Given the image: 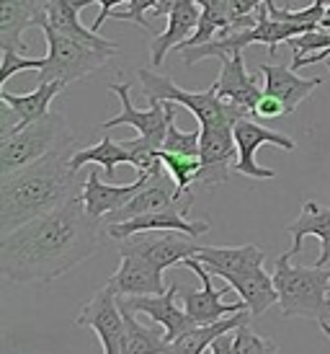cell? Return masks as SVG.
Listing matches in <instances>:
<instances>
[{
  "instance_id": "5",
  "label": "cell",
  "mask_w": 330,
  "mask_h": 354,
  "mask_svg": "<svg viewBox=\"0 0 330 354\" xmlns=\"http://www.w3.org/2000/svg\"><path fill=\"white\" fill-rule=\"evenodd\" d=\"M139 80H142V96L147 99V104L153 106V104H165V101H171V104H181L186 106L191 114L196 117L199 122V127H204V124H217V122H237V119L248 117V111L240 106H235L230 101H222L217 96V91L209 86L206 91H184L178 88L173 83V78H168V75H157L153 70H139L137 73Z\"/></svg>"
},
{
  "instance_id": "41",
  "label": "cell",
  "mask_w": 330,
  "mask_h": 354,
  "mask_svg": "<svg viewBox=\"0 0 330 354\" xmlns=\"http://www.w3.org/2000/svg\"><path fill=\"white\" fill-rule=\"evenodd\" d=\"M178 3H181V0H157V8L153 10V16H168Z\"/></svg>"
},
{
  "instance_id": "26",
  "label": "cell",
  "mask_w": 330,
  "mask_h": 354,
  "mask_svg": "<svg viewBox=\"0 0 330 354\" xmlns=\"http://www.w3.org/2000/svg\"><path fill=\"white\" fill-rule=\"evenodd\" d=\"M224 285H230L240 295L248 310L253 313V318L263 315L273 303H279V292H276V285H273V277H269V272L258 266L253 272H245V274H227L224 277Z\"/></svg>"
},
{
  "instance_id": "17",
  "label": "cell",
  "mask_w": 330,
  "mask_h": 354,
  "mask_svg": "<svg viewBox=\"0 0 330 354\" xmlns=\"http://www.w3.org/2000/svg\"><path fill=\"white\" fill-rule=\"evenodd\" d=\"M181 295L178 282L165 290L163 295H139V297H119L124 305H129L135 313H145L147 318H153L155 324H160L165 328V339L173 342L181 334L196 328V321L186 313V308L175 305V297Z\"/></svg>"
},
{
  "instance_id": "19",
  "label": "cell",
  "mask_w": 330,
  "mask_h": 354,
  "mask_svg": "<svg viewBox=\"0 0 330 354\" xmlns=\"http://www.w3.org/2000/svg\"><path fill=\"white\" fill-rule=\"evenodd\" d=\"M220 62H222V70H220L217 80L212 83L217 96L222 101L235 104V106L245 109L248 114H253L255 106H258V101L263 99V88L258 86V80L248 73V68H245L243 52H235V55L220 59Z\"/></svg>"
},
{
  "instance_id": "35",
  "label": "cell",
  "mask_w": 330,
  "mask_h": 354,
  "mask_svg": "<svg viewBox=\"0 0 330 354\" xmlns=\"http://www.w3.org/2000/svg\"><path fill=\"white\" fill-rule=\"evenodd\" d=\"M157 8V0H129L124 10H114L111 16L117 21H135L137 26H142L145 31H150V21H145L147 13H153Z\"/></svg>"
},
{
  "instance_id": "1",
  "label": "cell",
  "mask_w": 330,
  "mask_h": 354,
  "mask_svg": "<svg viewBox=\"0 0 330 354\" xmlns=\"http://www.w3.org/2000/svg\"><path fill=\"white\" fill-rule=\"evenodd\" d=\"M101 246V220L75 197L55 212L0 236V272L8 282H55Z\"/></svg>"
},
{
  "instance_id": "36",
  "label": "cell",
  "mask_w": 330,
  "mask_h": 354,
  "mask_svg": "<svg viewBox=\"0 0 330 354\" xmlns=\"http://www.w3.org/2000/svg\"><path fill=\"white\" fill-rule=\"evenodd\" d=\"M23 127H26V122L16 114V109L3 101V104H0V140L13 138V135Z\"/></svg>"
},
{
  "instance_id": "30",
  "label": "cell",
  "mask_w": 330,
  "mask_h": 354,
  "mask_svg": "<svg viewBox=\"0 0 330 354\" xmlns=\"http://www.w3.org/2000/svg\"><path fill=\"white\" fill-rule=\"evenodd\" d=\"M88 163H96L106 171V176H114V171H117L119 163H129L132 166V156H129V150L124 148V140H111L104 135L101 142L96 145H90V148H80L72 153L70 158V168L72 171H80L83 166Z\"/></svg>"
},
{
  "instance_id": "2",
  "label": "cell",
  "mask_w": 330,
  "mask_h": 354,
  "mask_svg": "<svg viewBox=\"0 0 330 354\" xmlns=\"http://www.w3.org/2000/svg\"><path fill=\"white\" fill-rule=\"evenodd\" d=\"M72 153H49L0 176V233L6 236L83 194L86 181L70 168Z\"/></svg>"
},
{
  "instance_id": "43",
  "label": "cell",
  "mask_w": 330,
  "mask_h": 354,
  "mask_svg": "<svg viewBox=\"0 0 330 354\" xmlns=\"http://www.w3.org/2000/svg\"><path fill=\"white\" fill-rule=\"evenodd\" d=\"M320 328H322V334H325V336H328V339H330V321H322Z\"/></svg>"
},
{
  "instance_id": "40",
  "label": "cell",
  "mask_w": 330,
  "mask_h": 354,
  "mask_svg": "<svg viewBox=\"0 0 330 354\" xmlns=\"http://www.w3.org/2000/svg\"><path fill=\"white\" fill-rule=\"evenodd\" d=\"M209 354H235V331L214 339V344L209 346Z\"/></svg>"
},
{
  "instance_id": "16",
  "label": "cell",
  "mask_w": 330,
  "mask_h": 354,
  "mask_svg": "<svg viewBox=\"0 0 330 354\" xmlns=\"http://www.w3.org/2000/svg\"><path fill=\"white\" fill-rule=\"evenodd\" d=\"M184 202H194V192H188V194H178L175 181L171 178V174H168V171H160V174H153V176H150L147 187L142 189L135 199H129L122 209H117L114 215H108L104 223H106V225L126 223V220H135V217L147 215V212L168 209V207L184 205Z\"/></svg>"
},
{
  "instance_id": "23",
  "label": "cell",
  "mask_w": 330,
  "mask_h": 354,
  "mask_svg": "<svg viewBox=\"0 0 330 354\" xmlns=\"http://www.w3.org/2000/svg\"><path fill=\"white\" fill-rule=\"evenodd\" d=\"M93 3H98V0H47V24L55 26L57 31H62V34L72 37V39H80L88 47L119 52V41L104 39L93 29H86L80 24L78 13L83 8H88V6H93Z\"/></svg>"
},
{
  "instance_id": "38",
  "label": "cell",
  "mask_w": 330,
  "mask_h": 354,
  "mask_svg": "<svg viewBox=\"0 0 330 354\" xmlns=\"http://www.w3.org/2000/svg\"><path fill=\"white\" fill-rule=\"evenodd\" d=\"M266 0H224V8L230 13V19H243V16H253V10H258Z\"/></svg>"
},
{
  "instance_id": "29",
  "label": "cell",
  "mask_w": 330,
  "mask_h": 354,
  "mask_svg": "<svg viewBox=\"0 0 330 354\" xmlns=\"http://www.w3.org/2000/svg\"><path fill=\"white\" fill-rule=\"evenodd\" d=\"M62 91H65V83L49 80V83H39L31 93H19V96H16V93H8V91L3 88L0 91V101L10 104V106L16 109V114L29 124V122H37V119L47 117L49 104H52L55 96H59Z\"/></svg>"
},
{
  "instance_id": "21",
  "label": "cell",
  "mask_w": 330,
  "mask_h": 354,
  "mask_svg": "<svg viewBox=\"0 0 330 354\" xmlns=\"http://www.w3.org/2000/svg\"><path fill=\"white\" fill-rule=\"evenodd\" d=\"M258 73L263 75V93L282 101L289 114H294L302 101L322 83V78H300L297 70L282 62H263L258 65Z\"/></svg>"
},
{
  "instance_id": "44",
  "label": "cell",
  "mask_w": 330,
  "mask_h": 354,
  "mask_svg": "<svg viewBox=\"0 0 330 354\" xmlns=\"http://www.w3.org/2000/svg\"><path fill=\"white\" fill-rule=\"evenodd\" d=\"M325 65H328V68H330V57H328V59H325Z\"/></svg>"
},
{
  "instance_id": "4",
  "label": "cell",
  "mask_w": 330,
  "mask_h": 354,
  "mask_svg": "<svg viewBox=\"0 0 330 354\" xmlns=\"http://www.w3.org/2000/svg\"><path fill=\"white\" fill-rule=\"evenodd\" d=\"M75 150L80 148L75 135L70 132L68 119L57 111H49L47 117L29 122L13 138L0 140V176L29 166L49 153H75Z\"/></svg>"
},
{
  "instance_id": "9",
  "label": "cell",
  "mask_w": 330,
  "mask_h": 354,
  "mask_svg": "<svg viewBox=\"0 0 330 354\" xmlns=\"http://www.w3.org/2000/svg\"><path fill=\"white\" fill-rule=\"evenodd\" d=\"M78 326H86L93 334L98 336V342L104 346V354H122L126 344V324L122 308H119L117 292L108 285H104L98 290L93 300L80 308Z\"/></svg>"
},
{
  "instance_id": "13",
  "label": "cell",
  "mask_w": 330,
  "mask_h": 354,
  "mask_svg": "<svg viewBox=\"0 0 330 354\" xmlns=\"http://www.w3.org/2000/svg\"><path fill=\"white\" fill-rule=\"evenodd\" d=\"M199 248L191 236L178 233V230H160V233H135L122 241V251H135L145 256L153 266L160 272L171 269L175 264H184L186 259L199 254Z\"/></svg>"
},
{
  "instance_id": "12",
  "label": "cell",
  "mask_w": 330,
  "mask_h": 354,
  "mask_svg": "<svg viewBox=\"0 0 330 354\" xmlns=\"http://www.w3.org/2000/svg\"><path fill=\"white\" fill-rule=\"evenodd\" d=\"M235 142H237V160H235V171L243 174L248 178H273L271 168H263L255 163V153L261 145H273V148H282L287 153L297 148V142L282 132H273V129L261 127L255 119L243 117L235 122Z\"/></svg>"
},
{
  "instance_id": "15",
  "label": "cell",
  "mask_w": 330,
  "mask_h": 354,
  "mask_svg": "<svg viewBox=\"0 0 330 354\" xmlns=\"http://www.w3.org/2000/svg\"><path fill=\"white\" fill-rule=\"evenodd\" d=\"M47 24V0H0V47L3 52H26L23 34Z\"/></svg>"
},
{
  "instance_id": "39",
  "label": "cell",
  "mask_w": 330,
  "mask_h": 354,
  "mask_svg": "<svg viewBox=\"0 0 330 354\" xmlns=\"http://www.w3.org/2000/svg\"><path fill=\"white\" fill-rule=\"evenodd\" d=\"M124 3H129V0H98V6H101V13H98L96 21L90 24V29H93L98 34V29H101V26L106 24L108 16H111V13H114V10H117L119 6H124Z\"/></svg>"
},
{
  "instance_id": "33",
  "label": "cell",
  "mask_w": 330,
  "mask_h": 354,
  "mask_svg": "<svg viewBox=\"0 0 330 354\" xmlns=\"http://www.w3.org/2000/svg\"><path fill=\"white\" fill-rule=\"evenodd\" d=\"M235 354H279V346L251 331V324H243L235 328Z\"/></svg>"
},
{
  "instance_id": "31",
  "label": "cell",
  "mask_w": 330,
  "mask_h": 354,
  "mask_svg": "<svg viewBox=\"0 0 330 354\" xmlns=\"http://www.w3.org/2000/svg\"><path fill=\"white\" fill-rule=\"evenodd\" d=\"M157 156H160L163 168L175 181L178 194H188L191 187L196 184V176H199L202 160H199V158H191V156H178V153H165V150H157Z\"/></svg>"
},
{
  "instance_id": "20",
  "label": "cell",
  "mask_w": 330,
  "mask_h": 354,
  "mask_svg": "<svg viewBox=\"0 0 330 354\" xmlns=\"http://www.w3.org/2000/svg\"><path fill=\"white\" fill-rule=\"evenodd\" d=\"M147 181H150L147 174H137V178L132 184H104L101 176H98V171H90L80 199L86 205L88 215H93L96 220L104 223L108 215H114L117 209H122L129 199H135L147 187Z\"/></svg>"
},
{
  "instance_id": "32",
  "label": "cell",
  "mask_w": 330,
  "mask_h": 354,
  "mask_svg": "<svg viewBox=\"0 0 330 354\" xmlns=\"http://www.w3.org/2000/svg\"><path fill=\"white\" fill-rule=\"evenodd\" d=\"M199 145H202V129L181 132V129L175 127V117H171V124H168V132H165V142L160 150H165V153H178V156L199 158Z\"/></svg>"
},
{
  "instance_id": "37",
  "label": "cell",
  "mask_w": 330,
  "mask_h": 354,
  "mask_svg": "<svg viewBox=\"0 0 330 354\" xmlns=\"http://www.w3.org/2000/svg\"><path fill=\"white\" fill-rule=\"evenodd\" d=\"M253 114H255L258 119H276V117L289 114V111H287V106H284L279 99H273V96H269V93H263V99L258 101V106H255Z\"/></svg>"
},
{
  "instance_id": "8",
  "label": "cell",
  "mask_w": 330,
  "mask_h": 354,
  "mask_svg": "<svg viewBox=\"0 0 330 354\" xmlns=\"http://www.w3.org/2000/svg\"><path fill=\"white\" fill-rule=\"evenodd\" d=\"M108 88H111V93H117L119 96V101H122V111H119L114 119L104 122V124H101V132H108V129H114V127H135L137 135H139L142 140H147L155 150L163 148L171 117H175L173 104H171V101H165V104H153L147 111H139V109L132 104V99H129V91H132L129 83H111Z\"/></svg>"
},
{
  "instance_id": "22",
  "label": "cell",
  "mask_w": 330,
  "mask_h": 354,
  "mask_svg": "<svg viewBox=\"0 0 330 354\" xmlns=\"http://www.w3.org/2000/svg\"><path fill=\"white\" fill-rule=\"evenodd\" d=\"M168 26L163 34H157L155 39L150 41V55H153V65H160L165 55L171 50H178L184 41L194 37L199 19H202V3L199 0H181L168 16Z\"/></svg>"
},
{
  "instance_id": "3",
  "label": "cell",
  "mask_w": 330,
  "mask_h": 354,
  "mask_svg": "<svg viewBox=\"0 0 330 354\" xmlns=\"http://www.w3.org/2000/svg\"><path fill=\"white\" fill-rule=\"evenodd\" d=\"M273 285L279 292L282 318H307L328 321L330 318V269L328 266H294L289 251L276 259Z\"/></svg>"
},
{
  "instance_id": "18",
  "label": "cell",
  "mask_w": 330,
  "mask_h": 354,
  "mask_svg": "<svg viewBox=\"0 0 330 354\" xmlns=\"http://www.w3.org/2000/svg\"><path fill=\"white\" fill-rule=\"evenodd\" d=\"M122 264L108 277L106 285L117 292V297H139V295H163L165 282L163 272L147 261L145 256L135 251H122Z\"/></svg>"
},
{
  "instance_id": "25",
  "label": "cell",
  "mask_w": 330,
  "mask_h": 354,
  "mask_svg": "<svg viewBox=\"0 0 330 354\" xmlns=\"http://www.w3.org/2000/svg\"><path fill=\"white\" fill-rule=\"evenodd\" d=\"M202 264L212 272L214 277H227V274H245L263 266V248L253 246H202L199 254L194 256Z\"/></svg>"
},
{
  "instance_id": "10",
  "label": "cell",
  "mask_w": 330,
  "mask_h": 354,
  "mask_svg": "<svg viewBox=\"0 0 330 354\" xmlns=\"http://www.w3.org/2000/svg\"><path fill=\"white\" fill-rule=\"evenodd\" d=\"M202 129V145H199V176L194 187H220L230 176V166L237 158V142H235L233 122H217L204 124Z\"/></svg>"
},
{
  "instance_id": "42",
  "label": "cell",
  "mask_w": 330,
  "mask_h": 354,
  "mask_svg": "<svg viewBox=\"0 0 330 354\" xmlns=\"http://www.w3.org/2000/svg\"><path fill=\"white\" fill-rule=\"evenodd\" d=\"M320 29L330 31V0H328V8H325V19H322V24H320Z\"/></svg>"
},
{
  "instance_id": "7",
  "label": "cell",
  "mask_w": 330,
  "mask_h": 354,
  "mask_svg": "<svg viewBox=\"0 0 330 354\" xmlns=\"http://www.w3.org/2000/svg\"><path fill=\"white\" fill-rule=\"evenodd\" d=\"M304 31L300 26H291V24H284V21H276L271 19V13L266 8V3H263L261 8H258V21L253 24L251 29H243V31H235V34H220V37H214L212 41H206V44H199V47H186V50H178L184 55L186 65H196V62H202L204 57H230L235 52H243L248 44H269V55H276V47H279V41H289L294 37H300Z\"/></svg>"
},
{
  "instance_id": "28",
  "label": "cell",
  "mask_w": 330,
  "mask_h": 354,
  "mask_svg": "<svg viewBox=\"0 0 330 354\" xmlns=\"http://www.w3.org/2000/svg\"><path fill=\"white\" fill-rule=\"evenodd\" d=\"M122 315L126 324V344L122 354H168L171 342L165 339V328L160 324L145 326L135 318V310L119 300Z\"/></svg>"
},
{
  "instance_id": "27",
  "label": "cell",
  "mask_w": 330,
  "mask_h": 354,
  "mask_svg": "<svg viewBox=\"0 0 330 354\" xmlns=\"http://www.w3.org/2000/svg\"><path fill=\"white\" fill-rule=\"evenodd\" d=\"M253 313L245 308L240 313H233L222 318V321H217V324H206V326H196L191 331H186L181 334L178 339L171 342L168 346V354H204L209 346L214 344V339H220L222 334H230L235 331L237 326L243 324H251Z\"/></svg>"
},
{
  "instance_id": "11",
  "label": "cell",
  "mask_w": 330,
  "mask_h": 354,
  "mask_svg": "<svg viewBox=\"0 0 330 354\" xmlns=\"http://www.w3.org/2000/svg\"><path fill=\"white\" fill-rule=\"evenodd\" d=\"M184 266H188L191 272H194L199 279H202V290H181V305L186 308V313L194 318L199 326H206V324H217V321H222L227 315L233 313H240L245 310L248 305L243 300H237V303H222L224 292H227V287L222 290H214L212 287V272H206V266L199 261V259H186Z\"/></svg>"
},
{
  "instance_id": "6",
  "label": "cell",
  "mask_w": 330,
  "mask_h": 354,
  "mask_svg": "<svg viewBox=\"0 0 330 354\" xmlns=\"http://www.w3.org/2000/svg\"><path fill=\"white\" fill-rule=\"evenodd\" d=\"M44 39H47V57L39 70V83H49V80H59V83H72L90 75L93 70L104 68L108 59L114 57L117 52L111 50H96L88 47L80 39H72L68 34L57 31L55 26L44 24Z\"/></svg>"
},
{
  "instance_id": "14",
  "label": "cell",
  "mask_w": 330,
  "mask_h": 354,
  "mask_svg": "<svg viewBox=\"0 0 330 354\" xmlns=\"http://www.w3.org/2000/svg\"><path fill=\"white\" fill-rule=\"evenodd\" d=\"M194 202H184V205L168 207V209H157V212H147L135 220L126 223H114L106 225V233L117 241L135 236V233H160V230H178L191 238H199L209 233V220H186V212L191 209Z\"/></svg>"
},
{
  "instance_id": "34",
  "label": "cell",
  "mask_w": 330,
  "mask_h": 354,
  "mask_svg": "<svg viewBox=\"0 0 330 354\" xmlns=\"http://www.w3.org/2000/svg\"><path fill=\"white\" fill-rule=\"evenodd\" d=\"M41 65H44V57L41 59H26L19 52H3V62H0V83L6 86L16 73H23V70H37L39 73Z\"/></svg>"
},
{
  "instance_id": "24",
  "label": "cell",
  "mask_w": 330,
  "mask_h": 354,
  "mask_svg": "<svg viewBox=\"0 0 330 354\" xmlns=\"http://www.w3.org/2000/svg\"><path fill=\"white\" fill-rule=\"evenodd\" d=\"M287 233L294 238V243L289 248V256H294L302 251V241L307 236H315L320 241V256L315 266H328L330 264V207L315 202V199H307L302 205V215L287 225Z\"/></svg>"
}]
</instances>
